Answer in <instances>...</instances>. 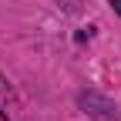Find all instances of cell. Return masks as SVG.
Instances as JSON below:
<instances>
[{"label": "cell", "mask_w": 121, "mask_h": 121, "mask_svg": "<svg viewBox=\"0 0 121 121\" xmlns=\"http://www.w3.org/2000/svg\"><path fill=\"white\" fill-rule=\"evenodd\" d=\"M111 7H114V13H121V0H111Z\"/></svg>", "instance_id": "6da1fadb"}]
</instances>
